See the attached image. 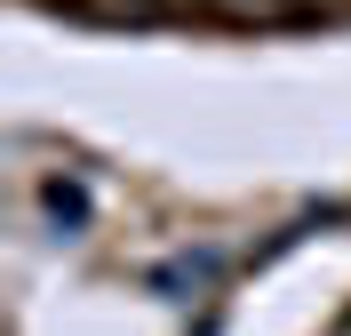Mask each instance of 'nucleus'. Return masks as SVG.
Returning a JSON list of instances; mask_svg holds the SVG:
<instances>
[{"instance_id":"1","label":"nucleus","mask_w":351,"mask_h":336,"mask_svg":"<svg viewBox=\"0 0 351 336\" xmlns=\"http://www.w3.org/2000/svg\"><path fill=\"white\" fill-rule=\"evenodd\" d=\"M192 8L216 24H287L295 16V0H192Z\"/></svg>"},{"instance_id":"2","label":"nucleus","mask_w":351,"mask_h":336,"mask_svg":"<svg viewBox=\"0 0 351 336\" xmlns=\"http://www.w3.org/2000/svg\"><path fill=\"white\" fill-rule=\"evenodd\" d=\"M88 24H160L176 0H72Z\"/></svg>"},{"instance_id":"3","label":"nucleus","mask_w":351,"mask_h":336,"mask_svg":"<svg viewBox=\"0 0 351 336\" xmlns=\"http://www.w3.org/2000/svg\"><path fill=\"white\" fill-rule=\"evenodd\" d=\"M40 208H48V216H56V224H72V232H80V224H88V201H80V192H72L64 177H56V184H40Z\"/></svg>"}]
</instances>
